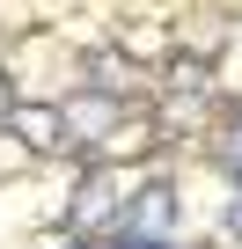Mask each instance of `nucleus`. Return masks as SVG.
Wrapping results in <instances>:
<instances>
[{
  "instance_id": "obj_4",
  "label": "nucleus",
  "mask_w": 242,
  "mask_h": 249,
  "mask_svg": "<svg viewBox=\"0 0 242 249\" xmlns=\"http://www.w3.org/2000/svg\"><path fill=\"white\" fill-rule=\"evenodd\" d=\"M88 73H95V95H117V103L132 95V66L117 59V52H95V59H88Z\"/></svg>"
},
{
  "instance_id": "obj_8",
  "label": "nucleus",
  "mask_w": 242,
  "mask_h": 249,
  "mask_svg": "<svg viewBox=\"0 0 242 249\" xmlns=\"http://www.w3.org/2000/svg\"><path fill=\"white\" fill-rule=\"evenodd\" d=\"M44 249H81V234H52V242H44Z\"/></svg>"
},
{
  "instance_id": "obj_9",
  "label": "nucleus",
  "mask_w": 242,
  "mask_h": 249,
  "mask_svg": "<svg viewBox=\"0 0 242 249\" xmlns=\"http://www.w3.org/2000/svg\"><path fill=\"white\" fill-rule=\"evenodd\" d=\"M8 110H15V95H8V81H0V124H8Z\"/></svg>"
},
{
  "instance_id": "obj_7",
  "label": "nucleus",
  "mask_w": 242,
  "mask_h": 249,
  "mask_svg": "<svg viewBox=\"0 0 242 249\" xmlns=\"http://www.w3.org/2000/svg\"><path fill=\"white\" fill-rule=\"evenodd\" d=\"M220 227H227V234H235V242H242V191H235V198H227V213H220Z\"/></svg>"
},
{
  "instance_id": "obj_5",
  "label": "nucleus",
  "mask_w": 242,
  "mask_h": 249,
  "mask_svg": "<svg viewBox=\"0 0 242 249\" xmlns=\"http://www.w3.org/2000/svg\"><path fill=\"white\" fill-rule=\"evenodd\" d=\"M169 88H184V95H205V59H176V66H169Z\"/></svg>"
},
{
  "instance_id": "obj_3",
  "label": "nucleus",
  "mask_w": 242,
  "mask_h": 249,
  "mask_svg": "<svg viewBox=\"0 0 242 249\" xmlns=\"http://www.w3.org/2000/svg\"><path fill=\"white\" fill-rule=\"evenodd\" d=\"M117 213H125V198H117V183H110V176H88V191L74 198V234H81V227H103V220L117 227Z\"/></svg>"
},
{
  "instance_id": "obj_2",
  "label": "nucleus",
  "mask_w": 242,
  "mask_h": 249,
  "mask_svg": "<svg viewBox=\"0 0 242 249\" xmlns=\"http://www.w3.org/2000/svg\"><path fill=\"white\" fill-rule=\"evenodd\" d=\"M8 132H15V140H30L37 154H66V147H74V140H66L59 103H15V110H8Z\"/></svg>"
},
{
  "instance_id": "obj_6",
  "label": "nucleus",
  "mask_w": 242,
  "mask_h": 249,
  "mask_svg": "<svg viewBox=\"0 0 242 249\" xmlns=\"http://www.w3.org/2000/svg\"><path fill=\"white\" fill-rule=\"evenodd\" d=\"M220 169H235V176H242V124H235V140L220 147Z\"/></svg>"
},
{
  "instance_id": "obj_1",
  "label": "nucleus",
  "mask_w": 242,
  "mask_h": 249,
  "mask_svg": "<svg viewBox=\"0 0 242 249\" xmlns=\"http://www.w3.org/2000/svg\"><path fill=\"white\" fill-rule=\"evenodd\" d=\"M169 234H176V191L147 183L140 198H125V213H117V227H110V249H162Z\"/></svg>"
}]
</instances>
